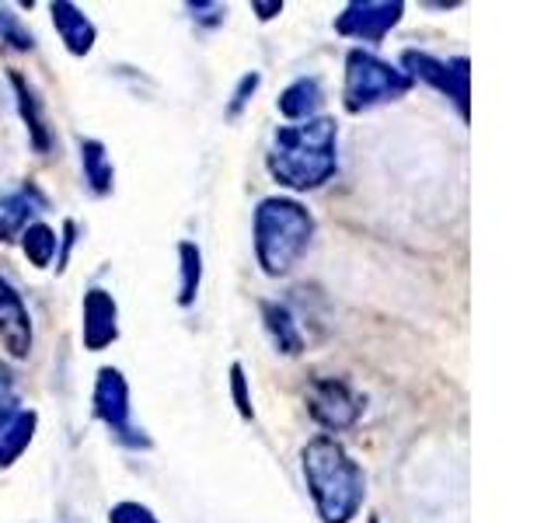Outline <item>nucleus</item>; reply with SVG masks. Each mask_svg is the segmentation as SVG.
<instances>
[{
    "mask_svg": "<svg viewBox=\"0 0 558 523\" xmlns=\"http://www.w3.org/2000/svg\"><path fill=\"white\" fill-rule=\"evenodd\" d=\"M0 342H4L11 360H28L35 328H32V311L25 304L22 290H17L8 276H0Z\"/></svg>",
    "mask_w": 558,
    "mask_h": 523,
    "instance_id": "9",
    "label": "nucleus"
},
{
    "mask_svg": "<svg viewBox=\"0 0 558 523\" xmlns=\"http://www.w3.org/2000/svg\"><path fill=\"white\" fill-rule=\"evenodd\" d=\"M17 412H22V401H17V384H14L11 366L0 360V433L14 423Z\"/></svg>",
    "mask_w": 558,
    "mask_h": 523,
    "instance_id": "21",
    "label": "nucleus"
},
{
    "mask_svg": "<svg viewBox=\"0 0 558 523\" xmlns=\"http://www.w3.org/2000/svg\"><path fill=\"white\" fill-rule=\"evenodd\" d=\"M231 398H234V409L244 423H252L255 409H252V391H248V377H244V366L231 363Z\"/></svg>",
    "mask_w": 558,
    "mask_h": 523,
    "instance_id": "22",
    "label": "nucleus"
},
{
    "mask_svg": "<svg viewBox=\"0 0 558 523\" xmlns=\"http://www.w3.org/2000/svg\"><path fill=\"white\" fill-rule=\"evenodd\" d=\"M203 287V248L196 241H179V307H192Z\"/></svg>",
    "mask_w": 558,
    "mask_h": 523,
    "instance_id": "18",
    "label": "nucleus"
},
{
    "mask_svg": "<svg viewBox=\"0 0 558 523\" xmlns=\"http://www.w3.org/2000/svg\"><path fill=\"white\" fill-rule=\"evenodd\" d=\"M258 84H262V74L258 70H252V74H244L234 87V95H231V105H227V119H238L244 112V105H248L258 92Z\"/></svg>",
    "mask_w": 558,
    "mask_h": 523,
    "instance_id": "24",
    "label": "nucleus"
},
{
    "mask_svg": "<svg viewBox=\"0 0 558 523\" xmlns=\"http://www.w3.org/2000/svg\"><path fill=\"white\" fill-rule=\"evenodd\" d=\"M35 429H39V412L35 409H22L14 415V423L0 433V471L11 467L14 461H22V453L35 440Z\"/></svg>",
    "mask_w": 558,
    "mask_h": 523,
    "instance_id": "17",
    "label": "nucleus"
},
{
    "mask_svg": "<svg viewBox=\"0 0 558 523\" xmlns=\"http://www.w3.org/2000/svg\"><path fill=\"white\" fill-rule=\"evenodd\" d=\"M252 11L258 14V22H272L276 14H283V0H252Z\"/></svg>",
    "mask_w": 558,
    "mask_h": 523,
    "instance_id": "27",
    "label": "nucleus"
},
{
    "mask_svg": "<svg viewBox=\"0 0 558 523\" xmlns=\"http://www.w3.org/2000/svg\"><path fill=\"white\" fill-rule=\"evenodd\" d=\"M49 17H52V28H57L60 42H63V49L70 52V57H87V52L95 49L98 28L77 4H70V0H57V4H49Z\"/></svg>",
    "mask_w": 558,
    "mask_h": 523,
    "instance_id": "12",
    "label": "nucleus"
},
{
    "mask_svg": "<svg viewBox=\"0 0 558 523\" xmlns=\"http://www.w3.org/2000/svg\"><path fill=\"white\" fill-rule=\"evenodd\" d=\"M258 311H262V328H266V336L276 345V353L301 356L307 342H304L301 325H296V318H293V311L279 301H262Z\"/></svg>",
    "mask_w": 558,
    "mask_h": 523,
    "instance_id": "14",
    "label": "nucleus"
},
{
    "mask_svg": "<svg viewBox=\"0 0 558 523\" xmlns=\"http://www.w3.org/2000/svg\"><path fill=\"white\" fill-rule=\"evenodd\" d=\"M401 14H405L401 0H353L336 17V32L356 42H380L401 22Z\"/></svg>",
    "mask_w": 558,
    "mask_h": 523,
    "instance_id": "8",
    "label": "nucleus"
},
{
    "mask_svg": "<svg viewBox=\"0 0 558 523\" xmlns=\"http://www.w3.org/2000/svg\"><path fill=\"white\" fill-rule=\"evenodd\" d=\"M318 231L311 209L293 196H266L255 206L252 241L255 258L266 276H290L311 248V238Z\"/></svg>",
    "mask_w": 558,
    "mask_h": 523,
    "instance_id": "3",
    "label": "nucleus"
},
{
    "mask_svg": "<svg viewBox=\"0 0 558 523\" xmlns=\"http://www.w3.org/2000/svg\"><path fill=\"white\" fill-rule=\"evenodd\" d=\"M11 87H14V98H17V112H22V122L28 126V136H32V147L39 154H49L52 147V136H49V122H46V109H43V98L39 92L17 74V70H11L8 74Z\"/></svg>",
    "mask_w": 558,
    "mask_h": 523,
    "instance_id": "15",
    "label": "nucleus"
},
{
    "mask_svg": "<svg viewBox=\"0 0 558 523\" xmlns=\"http://www.w3.org/2000/svg\"><path fill=\"white\" fill-rule=\"evenodd\" d=\"M81 342L87 353H101L112 342H119V304L109 290L92 287L84 293L81 307Z\"/></svg>",
    "mask_w": 558,
    "mask_h": 523,
    "instance_id": "10",
    "label": "nucleus"
},
{
    "mask_svg": "<svg viewBox=\"0 0 558 523\" xmlns=\"http://www.w3.org/2000/svg\"><path fill=\"white\" fill-rule=\"evenodd\" d=\"M371 523H380V520H377V516H374V520H371Z\"/></svg>",
    "mask_w": 558,
    "mask_h": 523,
    "instance_id": "28",
    "label": "nucleus"
},
{
    "mask_svg": "<svg viewBox=\"0 0 558 523\" xmlns=\"http://www.w3.org/2000/svg\"><path fill=\"white\" fill-rule=\"evenodd\" d=\"M17 241H22V252H25V258L32 262L35 269H49L52 258L60 255V234L43 220H35L32 227H25Z\"/></svg>",
    "mask_w": 558,
    "mask_h": 523,
    "instance_id": "19",
    "label": "nucleus"
},
{
    "mask_svg": "<svg viewBox=\"0 0 558 523\" xmlns=\"http://www.w3.org/2000/svg\"><path fill=\"white\" fill-rule=\"evenodd\" d=\"M276 109L283 119L290 122H307V119H318L325 109V87L322 77H296L293 84H287L283 92L276 98Z\"/></svg>",
    "mask_w": 558,
    "mask_h": 523,
    "instance_id": "13",
    "label": "nucleus"
},
{
    "mask_svg": "<svg viewBox=\"0 0 558 523\" xmlns=\"http://www.w3.org/2000/svg\"><path fill=\"white\" fill-rule=\"evenodd\" d=\"M412 92V77L401 66L380 60L371 49L345 52V81H342V105L349 115L374 112L380 105L401 101Z\"/></svg>",
    "mask_w": 558,
    "mask_h": 523,
    "instance_id": "4",
    "label": "nucleus"
},
{
    "mask_svg": "<svg viewBox=\"0 0 558 523\" xmlns=\"http://www.w3.org/2000/svg\"><path fill=\"white\" fill-rule=\"evenodd\" d=\"M307 412L322 429H328V436L353 429L363 415V394H356L353 384L342 377H318L307 388Z\"/></svg>",
    "mask_w": 558,
    "mask_h": 523,
    "instance_id": "7",
    "label": "nucleus"
},
{
    "mask_svg": "<svg viewBox=\"0 0 558 523\" xmlns=\"http://www.w3.org/2000/svg\"><path fill=\"white\" fill-rule=\"evenodd\" d=\"M49 209V196L35 185L22 182L17 188L0 196V244H11L22 238L25 227H32Z\"/></svg>",
    "mask_w": 558,
    "mask_h": 523,
    "instance_id": "11",
    "label": "nucleus"
},
{
    "mask_svg": "<svg viewBox=\"0 0 558 523\" xmlns=\"http://www.w3.org/2000/svg\"><path fill=\"white\" fill-rule=\"evenodd\" d=\"M92 415L112 433V440L130 450H147L150 436L133 426V405H130V380L122 377L119 366H101L95 374L92 391Z\"/></svg>",
    "mask_w": 558,
    "mask_h": 523,
    "instance_id": "5",
    "label": "nucleus"
},
{
    "mask_svg": "<svg viewBox=\"0 0 558 523\" xmlns=\"http://www.w3.org/2000/svg\"><path fill=\"white\" fill-rule=\"evenodd\" d=\"M185 11H189L192 22H199V25H206V28L223 25V17H227V8H223V4H206V0H189Z\"/></svg>",
    "mask_w": 558,
    "mask_h": 523,
    "instance_id": "25",
    "label": "nucleus"
},
{
    "mask_svg": "<svg viewBox=\"0 0 558 523\" xmlns=\"http://www.w3.org/2000/svg\"><path fill=\"white\" fill-rule=\"evenodd\" d=\"M109 523H161V520L154 516L150 506L136 502V499H122L109 510Z\"/></svg>",
    "mask_w": 558,
    "mask_h": 523,
    "instance_id": "23",
    "label": "nucleus"
},
{
    "mask_svg": "<svg viewBox=\"0 0 558 523\" xmlns=\"http://www.w3.org/2000/svg\"><path fill=\"white\" fill-rule=\"evenodd\" d=\"M266 168L272 182L290 192H314L328 185L339 171V122L318 115L279 126L269 139Z\"/></svg>",
    "mask_w": 558,
    "mask_h": 523,
    "instance_id": "1",
    "label": "nucleus"
},
{
    "mask_svg": "<svg viewBox=\"0 0 558 523\" xmlns=\"http://www.w3.org/2000/svg\"><path fill=\"white\" fill-rule=\"evenodd\" d=\"M74 241H77V223H74V220H66V223H63V234H60V255H57V269H63V266H66L70 248H74Z\"/></svg>",
    "mask_w": 558,
    "mask_h": 523,
    "instance_id": "26",
    "label": "nucleus"
},
{
    "mask_svg": "<svg viewBox=\"0 0 558 523\" xmlns=\"http://www.w3.org/2000/svg\"><path fill=\"white\" fill-rule=\"evenodd\" d=\"M301 471L322 523H353L360 516L366 499V475L336 436L322 433L307 440L301 450Z\"/></svg>",
    "mask_w": 558,
    "mask_h": 523,
    "instance_id": "2",
    "label": "nucleus"
},
{
    "mask_svg": "<svg viewBox=\"0 0 558 523\" xmlns=\"http://www.w3.org/2000/svg\"><path fill=\"white\" fill-rule=\"evenodd\" d=\"M468 57H450V60H440L433 57V52H423V49H405L401 52V70L415 81H426L433 92H440L444 98L453 101V109H458L461 119H468V81H471V70H468Z\"/></svg>",
    "mask_w": 558,
    "mask_h": 523,
    "instance_id": "6",
    "label": "nucleus"
},
{
    "mask_svg": "<svg viewBox=\"0 0 558 523\" xmlns=\"http://www.w3.org/2000/svg\"><path fill=\"white\" fill-rule=\"evenodd\" d=\"M77 150H81L84 185L92 188L95 196H109L112 185H116V168H112V157H109V150H105V144L101 139H92V136H81Z\"/></svg>",
    "mask_w": 558,
    "mask_h": 523,
    "instance_id": "16",
    "label": "nucleus"
},
{
    "mask_svg": "<svg viewBox=\"0 0 558 523\" xmlns=\"http://www.w3.org/2000/svg\"><path fill=\"white\" fill-rule=\"evenodd\" d=\"M0 49H14V52L35 49V35L17 22V14H11L8 8H0Z\"/></svg>",
    "mask_w": 558,
    "mask_h": 523,
    "instance_id": "20",
    "label": "nucleus"
}]
</instances>
